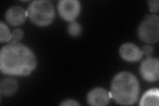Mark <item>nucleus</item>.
<instances>
[{"label":"nucleus","mask_w":159,"mask_h":106,"mask_svg":"<svg viewBox=\"0 0 159 106\" xmlns=\"http://www.w3.org/2000/svg\"><path fill=\"white\" fill-rule=\"evenodd\" d=\"M36 66V57L32 50L20 43H10L0 52V70L3 74L27 76Z\"/></svg>","instance_id":"f257e3e1"},{"label":"nucleus","mask_w":159,"mask_h":106,"mask_svg":"<svg viewBox=\"0 0 159 106\" xmlns=\"http://www.w3.org/2000/svg\"><path fill=\"white\" fill-rule=\"evenodd\" d=\"M139 94V82L131 72H119L113 78L110 94L117 104L121 105L135 104L138 99Z\"/></svg>","instance_id":"f03ea898"},{"label":"nucleus","mask_w":159,"mask_h":106,"mask_svg":"<svg viewBox=\"0 0 159 106\" xmlns=\"http://www.w3.org/2000/svg\"><path fill=\"white\" fill-rule=\"evenodd\" d=\"M147 3L149 5V9L152 13H157L158 11V0H152V1H148Z\"/></svg>","instance_id":"2eb2a0df"},{"label":"nucleus","mask_w":159,"mask_h":106,"mask_svg":"<svg viewBox=\"0 0 159 106\" xmlns=\"http://www.w3.org/2000/svg\"><path fill=\"white\" fill-rule=\"evenodd\" d=\"M143 54L147 55L148 57H150L151 55L153 53V48L152 47L149 46V45H145L143 48V50H141Z\"/></svg>","instance_id":"dca6fc26"},{"label":"nucleus","mask_w":159,"mask_h":106,"mask_svg":"<svg viewBox=\"0 0 159 106\" xmlns=\"http://www.w3.org/2000/svg\"><path fill=\"white\" fill-rule=\"evenodd\" d=\"M68 31L71 36L77 37L82 32V27L76 21H72L68 25Z\"/></svg>","instance_id":"ddd939ff"},{"label":"nucleus","mask_w":159,"mask_h":106,"mask_svg":"<svg viewBox=\"0 0 159 106\" xmlns=\"http://www.w3.org/2000/svg\"><path fill=\"white\" fill-rule=\"evenodd\" d=\"M159 60L148 57L143 60L140 67L142 77L148 82H156L159 77Z\"/></svg>","instance_id":"423d86ee"},{"label":"nucleus","mask_w":159,"mask_h":106,"mask_svg":"<svg viewBox=\"0 0 159 106\" xmlns=\"http://www.w3.org/2000/svg\"><path fill=\"white\" fill-rule=\"evenodd\" d=\"M18 88V82L13 78L3 79L0 84V93L1 94L10 96L17 92Z\"/></svg>","instance_id":"9d476101"},{"label":"nucleus","mask_w":159,"mask_h":106,"mask_svg":"<svg viewBox=\"0 0 159 106\" xmlns=\"http://www.w3.org/2000/svg\"><path fill=\"white\" fill-rule=\"evenodd\" d=\"M61 105L76 106V105H79V104L75 100H73V99H66V100L63 101V102L61 104Z\"/></svg>","instance_id":"f3484780"},{"label":"nucleus","mask_w":159,"mask_h":106,"mask_svg":"<svg viewBox=\"0 0 159 106\" xmlns=\"http://www.w3.org/2000/svg\"><path fill=\"white\" fill-rule=\"evenodd\" d=\"M27 13L32 22L39 26L48 25L55 17L52 4L47 0L33 1L29 6Z\"/></svg>","instance_id":"7ed1b4c3"},{"label":"nucleus","mask_w":159,"mask_h":106,"mask_svg":"<svg viewBox=\"0 0 159 106\" xmlns=\"http://www.w3.org/2000/svg\"><path fill=\"white\" fill-rule=\"evenodd\" d=\"M139 37L143 41L155 43L159 39V17L157 15H147L138 27Z\"/></svg>","instance_id":"20e7f679"},{"label":"nucleus","mask_w":159,"mask_h":106,"mask_svg":"<svg viewBox=\"0 0 159 106\" xmlns=\"http://www.w3.org/2000/svg\"><path fill=\"white\" fill-rule=\"evenodd\" d=\"M23 31L21 29H14L11 33V39L10 41V43H19L20 41L22 39L23 37Z\"/></svg>","instance_id":"4468645a"},{"label":"nucleus","mask_w":159,"mask_h":106,"mask_svg":"<svg viewBox=\"0 0 159 106\" xmlns=\"http://www.w3.org/2000/svg\"><path fill=\"white\" fill-rule=\"evenodd\" d=\"M11 39V33L9 31V29L7 25L2 21L0 23V41L10 42Z\"/></svg>","instance_id":"f8f14e48"},{"label":"nucleus","mask_w":159,"mask_h":106,"mask_svg":"<svg viewBox=\"0 0 159 106\" xmlns=\"http://www.w3.org/2000/svg\"><path fill=\"white\" fill-rule=\"evenodd\" d=\"M159 92L158 88H152L148 90L143 95L139 105L141 106L145 105H158Z\"/></svg>","instance_id":"9b49d317"},{"label":"nucleus","mask_w":159,"mask_h":106,"mask_svg":"<svg viewBox=\"0 0 159 106\" xmlns=\"http://www.w3.org/2000/svg\"><path fill=\"white\" fill-rule=\"evenodd\" d=\"M121 57L129 62H136L142 58L141 50L132 43L123 44L119 49Z\"/></svg>","instance_id":"1a4fd4ad"},{"label":"nucleus","mask_w":159,"mask_h":106,"mask_svg":"<svg viewBox=\"0 0 159 106\" xmlns=\"http://www.w3.org/2000/svg\"><path fill=\"white\" fill-rule=\"evenodd\" d=\"M28 16L27 11L20 6L10 7L6 13L7 21L13 26H19L23 24Z\"/></svg>","instance_id":"6e6552de"},{"label":"nucleus","mask_w":159,"mask_h":106,"mask_svg":"<svg viewBox=\"0 0 159 106\" xmlns=\"http://www.w3.org/2000/svg\"><path fill=\"white\" fill-rule=\"evenodd\" d=\"M80 3L77 0H61L58 3L60 16L67 21H74L80 12Z\"/></svg>","instance_id":"39448f33"},{"label":"nucleus","mask_w":159,"mask_h":106,"mask_svg":"<svg viewBox=\"0 0 159 106\" xmlns=\"http://www.w3.org/2000/svg\"><path fill=\"white\" fill-rule=\"evenodd\" d=\"M111 94L107 90L102 88L92 90L88 94V103L93 106H103L109 104Z\"/></svg>","instance_id":"0eeeda50"}]
</instances>
